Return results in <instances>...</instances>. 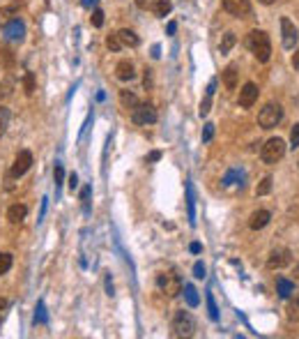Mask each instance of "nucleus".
<instances>
[{"label":"nucleus","instance_id":"obj_42","mask_svg":"<svg viewBox=\"0 0 299 339\" xmlns=\"http://www.w3.org/2000/svg\"><path fill=\"white\" fill-rule=\"evenodd\" d=\"M76 187H78V175H76V173H71V175H69V189L74 191Z\"/></svg>","mask_w":299,"mask_h":339},{"label":"nucleus","instance_id":"obj_27","mask_svg":"<svg viewBox=\"0 0 299 339\" xmlns=\"http://www.w3.org/2000/svg\"><path fill=\"white\" fill-rule=\"evenodd\" d=\"M106 46H109L111 51H122V49H125V44H122V39H120L118 33H113V35L106 37Z\"/></svg>","mask_w":299,"mask_h":339},{"label":"nucleus","instance_id":"obj_35","mask_svg":"<svg viewBox=\"0 0 299 339\" xmlns=\"http://www.w3.org/2000/svg\"><path fill=\"white\" fill-rule=\"evenodd\" d=\"M288 318L290 321H299V298H297V302H292L288 307Z\"/></svg>","mask_w":299,"mask_h":339},{"label":"nucleus","instance_id":"obj_46","mask_svg":"<svg viewBox=\"0 0 299 339\" xmlns=\"http://www.w3.org/2000/svg\"><path fill=\"white\" fill-rule=\"evenodd\" d=\"M159 159H161V153H159V150H154V153L147 155V162H159Z\"/></svg>","mask_w":299,"mask_h":339},{"label":"nucleus","instance_id":"obj_4","mask_svg":"<svg viewBox=\"0 0 299 339\" xmlns=\"http://www.w3.org/2000/svg\"><path fill=\"white\" fill-rule=\"evenodd\" d=\"M157 286H159V291L166 293L168 298H175L182 293V279L175 273H161L157 277Z\"/></svg>","mask_w":299,"mask_h":339},{"label":"nucleus","instance_id":"obj_44","mask_svg":"<svg viewBox=\"0 0 299 339\" xmlns=\"http://www.w3.org/2000/svg\"><path fill=\"white\" fill-rule=\"evenodd\" d=\"M97 3H99V0H81V7H85V10H92Z\"/></svg>","mask_w":299,"mask_h":339},{"label":"nucleus","instance_id":"obj_33","mask_svg":"<svg viewBox=\"0 0 299 339\" xmlns=\"http://www.w3.org/2000/svg\"><path fill=\"white\" fill-rule=\"evenodd\" d=\"M12 88H14V79H5V83L0 86V97H10Z\"/></svg>","mask_w":299,"mask_h":339},{"label":"nucleus","instance_id":"obj_43","mask_svg":"<svg viewBox=\"0 0 299 339\" xmlns=\"http://www.w3.org/2000/svg\"><path fill=\"white\" fill-rule=\"evenodd\" d=\"M237 178V171H230L228 175H226V180H223V185H233V180Z\"/></svg>","mask_w":299,"mask_h":339},{"label":"nucleus","instance_id":"obj_50","mask_svg":"<svg viewBox=\"0 0 299 339\" xmlns=\"http://www.w3.org/2000/svg\"><path fill=\"white\" fill-rule=\"evenodd\" d=\"M44 213H46V198H44V201H42V213H39V219L44 217Z\"/></svg>","mask_w":299,"mask_h":339},{"label":"nucleus","instance_id":"obj_54","mask_svg":"<svg viewBox=\"0 0 299 339\" xmlns=\"http://www.w3.org/2000/svg\"><path fill=\"white\" fill-rule=\"evenodd\" d=\"M297 273H299V268H297Z\"/></svg>","mask_w":299,"mask_h":339},{"label":"nucleus","instance_id":"obj_48","mask_svg":"<svg viewBox=\"0 0 299 339\" xmlns=\"http://www.w3.org/2000/svg\"><path fill=\"white\" fill-rule=\"evenodd\" d=\"M136 5L141 7V10H147V5H150V0H136Z\"/></svg>","mask_w":299,"mask_h":339},{"label":"nucleus","instance_id":"obj_38","mask_svg":"<svg viewBox=\"0 0 299 339\" xmlns=\"http://www.w3.org/2000/svg\"><path fill=\"white\" fill-rule=\"evenodd\" d=\"M290 146H292V148L299 146V125H294L292 131H290Z\"/></svg>","mask_w":299,"mask_h":339},{"label":"nucleus","instance_id":"obj_39","mask_svg":"<svg viewBox=\"0 0 299 339\" xmlns=\"http://www.w3.org/2000/svg\"><path fill=\"white\" fill-rule=\"evenodd\" d=\"M193 277H196V279H205V265H203L201 261L193 265Z\"/></svg>","mask_w":299,"mask_h":339},{"label":"nucleus","instance_id":"obj_24","mask_svg":"<svg viewBox=\"0 0 299 339\" xmlns=\"http://www.w3.org/2000/svg\"><path fill=\"white\" fill-rule=\"evenodd\" d=\"M170 10H173V3H170V0H159L157 5H154V14H157V17H168L170 14Z\"/></svg>","mask_w":299,"mask_h":339},{"label":"nucleus","instance_id":"obj_37","mask_svg":"<svg viewBox=\"0 0 299 339\" xmlns=\"http://www.w3.org/2000/svg\"><path fill=\"white\" fill-rule=\"evenodd\" d=\"M212 137H214V125H212V122H207V125H205V131H203V143L212 141Z\"/></svg>","mask_w":299,"mask_h":339},{"label":"nucleus","instance_id":"obj_29","mask_svg":"<svg viewBox=\"0 0 299 339\" xmlns=\"http://www.w3.org/2000/svg\"><path fill=\"white\" fill-rule=\"evenodd\" d=\"M186 206H189V222L191 224H196V213H193V187L186 185Z\"/></svg>","mask_w":299,"mask_h":339},{"label":"nucleus","instance_id":"obj_47","mask_svg":"<svg viewBox=\"0 0 299 339\" xmlns=\"http://www.w3.org/2000/svg\"><path fill=\"white\" fill-rule=\"evenodd\" d=\"M292 67H294V70H299V49L292 53Z\"/></svg>","mask_w":299,"mask_h":339},{"label":"nucleus","instance_id":"obj_41","mask_svg":"<svg viewBox=\"0 0 299 339\" xmlns=\"http://www.w3.org/2000/svg\"><path fill=\"white\" fill-rule=\"evenodd\" d=\"M189 252H191V254H201V252H203V245H201V242H191V245H189Z\"/></svg>","mask_w":299,"mask_h":339},{"label":"nucleus","instance_id":"obj_16","mask_svg":"<svg viewBox=\"0 0 299 339\" xmlns=\"http://www.w3.org/2000/svg\"><path fill=\"white\" fill-rule=\"evenodd\" d=\"M237 77H239L237 65H228L223 70V86L228 88V90H235L237 88Z\"/></svg>","mask_w":299,"mask_h":339},{"label":"nucleus","instance_id":"obj_12","mask_svg":"<svg viewBox=\"0 0 299 339\" xmlns=\"http://www.w3.org/2000/svg\"><path fill=\"white\" fill-rule=\"evenodd\" d=\"M290 263V252L288 249H274L272 254H269V258H267V265L272 270H278V268H285Z\"/></svg>","mask_w":299,"mask_h":339},{"label":"nucleus","instance_id":"obj_45","mask_svg":"<svg viewBox=\"0 0 299 339\" xmlns=\"http://www.w3.org/2000/svg\"><path fill=\"white\" fill-rule=\"evenodd\" d=\"M145 88H152V70H145Z\"/></svg>","mask_w":299,"mask_h":339},{"label":"nucleus","instance_id":"obj_1","mask_svg":"<svg viewBox=\"0 0 299 339\" xmlns=\"http://www.w3.org/2000/svg\"><path fill=\"white\" fill-rule=\"evenodd\" d=\"M246 46L258 58V62H267L272 58V42H269V35L265 30H251L246 35Z\"/></svg>","mask_w":299,"mask_h":339},{"label":"nucleus","instance_id":"obj_3","mask_svg":"<svg viewBox=\"0 0 299 339\" xmlns=\"http://www.w3.org/2000/svg\"><path fill=\"white\" fill-rule=\"evenodd\" d=\"M281 120H283L281 104H265L260 109V113H258V125H260L262 129H272V127H276Z\"/></svg>","mask_w":299,"mask_h":339},{"label":"nucleus","instance_id":"obj_49","mask_svg":"<svg viewBox=\"0 0 299 339\" xmlns=\"http://www.w3.org/2000/svg\"><path fill=\"white\" fill-rule=\"evenodd\" d=\"M175 30H177V23H175V21H170V23H168V35H173Z\"/></svg>","mask_w":299,"mask_h":339},{"label":"nucleus","instance_id":"obj_26","mask_svg":"<svg viewBox=\"0 0 299 339\" xmlns=\"http://www.w3.org/2000/svg\"><path fill=\"white\" fill-rule=\"evenodd\" d=\"M205 300H207V314H210V318H212V321H219V307H217V302H214V296L210 293V291H207Z\"/></svg>","mask_w":299,"mask_h":339},{"label":"nucleus","instance_id":"obj_5","mask_svg":"<svg viewBox=\"0 0 299 339\" xmlns=\"http://www.w3.org/2000/svg\"><path fill=\"white\" fill-rule=\"evenodd\" d=\"M196 330V321L189 312H177L173 318V334L175 337H191Z\"/></svg>","mask_w":299,"mask_h":339},{"label":"nucleus","instance_id":"obj_36","mask_svg":"<svg viewBox=\"0 0 299 339\" xmlns=\"http://www.w3.org/2000/svg\"><path fill=\"white\" fill-rule=\"evenodd\" d=\"M35 323H46V309H44V302L37 305V314H35Z\"/></svg>","mask_w":299,"mask_h":339},{"label":"nucleus","instance_id":"obj_14","mask_svg":"<svg viewBox=\"0 0 299 339\" xmlns=\"http://www.w3.org/2000/svg\"><path fill=\"white\" fill-rule=\"evenodd\" d=\"M115 77L120 81H131V79L136 77V72H134V65L129 60H120L118 67H115Z\"/></svg>","mask_w":299,"mask_h":339},{"label":"nucleus","instance_id":"obj_2","mask_svg":"<svg viewBox=\"0 0 299 339\" xmlns=\"http://www.w3.org/2000/svg\"><path fill=\"white\" fill-rule=\"evenodd\" d=\"M283 155H285V141L283 139H269V141L262 146L260 150V157L265 164H276V162H281Z\"/></svg>","mask_w":299,"mask_h":339},{"label":"nucleus","instance_id":"obj_6","mask_svg":"<svg viewBox=\"0 0 299 339\" xmlns=\"http://www.w3.org/2000/svg\"><path fill=\"white\" fill-rule=\"evenodd\" d=\"M131 122L134 125H152L157 122V111H154L152 104H138L136 109L131 111Z\"/></svg>","mask_w":299,"mask_h":339},{"label":"nucleus","instance_id":"obj_40","mask_svg":"<svg viewBox=\"0 0 299 339\" xmlns=\"http://www.w3.org/2000/svg\"><path fill=\"white\" fill-rule=\"evenodd\" d=\"M0 55H3V60H5V65L10 67L12 62H14V55H12L10 49H0Z\"/></svg>","mask_w":299,"mask_h":339},{"label":"nucleus","instance_id":"obj_30","mask_svg":"<svg viewBox=\"0 0 299 339\" xmlns=\"http://www.w3.org/2000/svg\"><path fill=\"white\" fill-rule=\"evenodd\" d=\"M23 90H26V95L35 93V74L33 72H26V74H23Z\"/></svg>","mask_w":299,"mask_h":339},{"label":"nucleus","instance_id":"obj_23","mask_svg":"<svg viewBox=\"0 0 299 339\" xmlns=\"http://www.w3.org/2000/svg\"><path fill=\"white\" fill-rule=\"evenodd\" d=\"M184 298H186V302H189V307H198L201 305V298H198V291L193 289L191 284H186L184 286Z\"/></svg>","mask_w":299,"mask_h":339},{"label":"nucleus","instance_id":"obj_32","mask_svg":"<svg viewBox=\"0 0 299 339\" xmlns=\"http://www.w3.org/2000/svg\"><path fill=\"white\" fill-rule=\"evenodd\" d=\"M53 180H55V187L62 185V180H65V169H62V164H55V169H53Z\"/></svg>","mask_w":299,"mask_h":339},{"label":"nucleus","instance_id":"obj_13","mask_svg":"<svg viewBox=\"0 0 299 339\" xmlns=\"http://www.w3.org/2000/svg\"><path fill=\"white\" fill-rule=\"evenodd\" d=\"M269 219H272L269 210H256V213L251 215V219H249V226L253 231H260V229H265V226L269 224Z\"/></svg>","mask_w":299,"mask_h":339},{"label":"nucleus","instance_id":"obj_31","mask_svg":"<svg viewBox=\"0 0 299 339\" xmlns=\"http://www.w3.org/2000/svg\"><path fill=\"white\" fill-rule=\"evenodd\" d=\"M10 268H12V254L3 252L0 254V275H5Z\"/></svg>","mask_w":299,"mask_h":339},{"label":"nucleus","instance_id":"obj_53","mask_svg":"<svg viewBox=\"0 0 299 339\" xmlns=\"http://www.w3.org/2000/svg\"><path fill=\"white\" fill-rule=\"evenodd\" d=\"M297 164H299V159H297Z\"/></svg>","mask_w":299,"mask_h":339},{"label":"nucleus","instance_id":"obj_8","mask_svg":"<svg viewBox=\"0 0 299 339\" xmlns=\"http://www.w3.org/2000/svg\"><path fill=\"white\" fill-rule=\"evenodd\" d=\"M281 35H283V46H285V49H294V46H297L299 33H297V28H294V23L285 17L281 19Z\"/></svg>","mask_w":299,"mask_h":339},{"label":"nucleus","instance_id":"obj_9","mask_svg":"<svg viewBox=\"0 0 299 339\" xmlns=\"http://www.w3.org/2000/svg\"><path fill=\"white\" fill-rule=\"evenodd\" d=\"M258 95H260V90H258L256 83H244V88L239 90V106L242 109H251V106L258 102Z\"/></svg>","mask_w":299,"mask_h":339},{"label":"nucleus","instance_id":"obj_7","mask_svg":"<svg viewBox=\"0 0 299 339\" xmlns=\"http://www.w3.org/2000/svg\"><path fill=\"white\" fill-rule=\"evenodd\" d=\"M30 166H33V153H30V150H21L10 169V178H21V175H26L28 171H30Z\"/></svg>","mask_w":299,"mask_h":339},{"label":"nucleus","instance_id":"obj_25","mask_svg":"<svg viewBox=\"0 0 299 339\" xmlns=\"http://www.w3.org/2000/svg\"><path fill=\"white\" fill-rule=\"evenodd\" d=\"M10 118H12L10 109H7V106H0V137H5L7 127H10Z\"/></svg>","mask_w":299,"mask_h":339},{"label":"nucleus","instance_id":"obj_21","mask_svg":"<svg viewBox=\"0 0 299 339\" xmlns=\"http://www.w3.org/2000/svg\"><path fill=\"white\" fill-rule=\"evenodd\" d=\"M120 102H122V106H125V109H131V111H134L138 104H141L136 95L129 93V90H122V93H120Z\"/></svg>","mask_w":299,"mask_h":339},{"label":"nucleus","instance_id":"obj_22","mask_svg":"<svg viewBox=\"0 0 299 339\" xmlns=\"http://www.w3.org/2000/svg\"><path fill=\"white\" fill-rule=\"evenodd\" d=\"M235 42H237V37H235V33H230V30H228V33L223 35V39H221V46H219V51H221L223 55H226V53H230V49H233V46H235Z\"/></svg>","mask_w":299,"mask_h":339},{"label":"nucleus","instance_id":"obj_11","mask_svg":"<svg viewBox=\"0 0 299 339\" xmlns=\"http://www.w3.org/2000/svg\"><path fill=\"white\" fill-rule=\"evenodd\" d=\"M223 10L233 17H246L251 12V0H223Z\"/></svg>","mask_w":299,"mask_h":339},{"label":"nucleus","instance_id":"obj_51","mask_svg":"<svg viewBox=\"0 0 299 339\" xmlns=\"http://www.w3.org/2000/svg\"><path fill=\"white\" fill-rule=\"evenodd\" d=\"M5 307H7V300L5 298H0V309H5Z\"/></svg>","mask_w":299,"mask_h":339},{"label":"nucleus","instance_id":"obj_28","mask_svg":"<svg viewBox=\"0 0 299 339\" xmlns=\"http://www.w3.org/2000/svg\"><path fill=\"white\" fill-rule=\"evenodd\" d=\"M272 191V175H265L260 180V185L256 187V194L258 196H265V194H269Z\"/></svg>","mask_w":299,"mask_h":339},{"label":"nucleus","instance_id":"obj_10","mask_svg":"<svg viewBox=\"0 0 299 339\" xmlns=\"http://www.w3.org/2000/svg\"><path fill=\"white\" fill-rule=\"evenodd\" d=\"M23 37H26V23L17 17L5 26V39L7 42H23Z\"/></svg>","mask_w":299,"mask_h":339},{"label":"nucleus","instance_id":"obj_20","mask_svg":"<svg viewBox=\"0 0 299 339\" xmlns=\"http://www.w3.org/2000/svg\"><path fill=\"white\" fill-rule=\"evenodd\" d=\"M118 35H120V39H122V44H125V46H131V49H136L138 42H141L138 35L134 33V30H129V28H122Z\"/></svg>","mask_w":299,"mask_h":339},{"label":"nucleus","instance_id":"obj_19","mask_svg":"<svg viewBox=\"0 0 299 339\" xmlns=\"http://www.w3.org/2000/svg\"><path fill=\"white\" fill-rule=\"evenodd\" d=\"M17 14H19L17 5H5V7H0V26L5 28L10 21H14V19H17Z\"/></svg>","mask_w":299,"mask_h":339},{"label":"nucleus","instance_id":"obj_18","mask_svg":"<svg viewBox=\"0 0 299 339\" xmlns=\"http://www.w3.org/2000/svg\"><path fill=\"white\" fill-rule=\"evenodd\" d=\"M214 88H217V81H212L210 86H207V95H205V99L201 102V109H198V113L205 118L207 113H210V109H212V97H214Z\"/></svg>","mask_w":299,"mask_h":339},{"label":"nucleus","instance_id":"obj_52","mask_svg":"<svg viewBox=\"0 0 299 339\" xmlns=\"http://www.w3.org/2000/svg\"><path fill=\"white\" fill-rule=\"evenodd\" d=\"M258 3H262V5H272L274 0H258Z\"/></svg>","mask_w":299,"mask_h":339},{"label":"nucleus","instance_id":"obj_17","mask_svg":"<svg viewBox=\"0 0 299 339\" xmlns=\"http://www.w3.org/2000/svg\"><path fill=\"white\" fill-rule=\"evenodd\" d=\"M276 293L283 300L290 298L294 293V282H290V279H285V277H276Z\"/></svg>","mask_w":299,"mask_h":339},{"label":"nucleus","instance_id":"obj_15","mask_svg":"<svg viewBox=\"0 0 299 339\" xmlns=\"http://www.w3.org/2000/svg\"><path fill=\"white\" fill-rule=\"evenodd\" d=\"M26 215H28V208L23 203H14V206H10V210H7V219H10L12 224H21L23 219H26Z\"/></svg>","mask_w":299,"mask_h":339},{"label":"nucleus","instance_id":"obj_34","mask_svg":"<svg viewBox=\"0 0 299 339\" xmlns=\"http://www.w3.org/2000/svg\"><path fill=\"white\" fill-rule=\"evenodd\" d=\"M94 28H102L104 26V12L102 10H92V17H90Z\"/></svg>","mask_w":299,"mask_h":339}]
</instances>
